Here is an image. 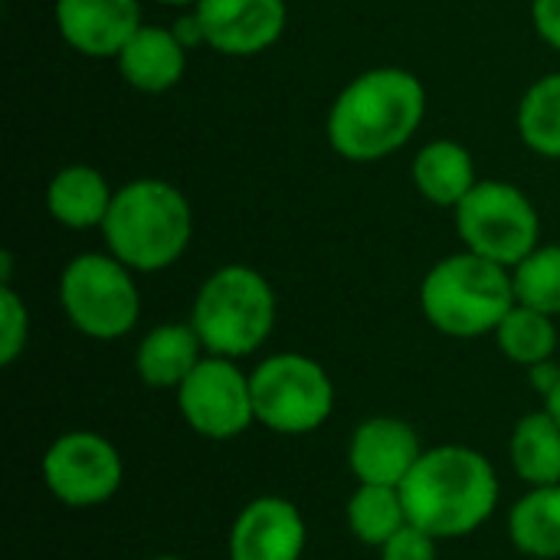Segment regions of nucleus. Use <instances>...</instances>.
<instances>
[{
	"mask_svg": "<svg viewBox=\"0 0 560 560\" xmlns=\"http://www.w3.org/2000/svg\"><path fill=\"white\" fill-rule=\"evenodd\" d=\"M308 525L295 502L259 495L236 515L226 541L230 560H302Z\"/></svg>",
	"mask_w": 560,
	"mask_h": 560,
	"instance_id": "f8f14e48",
	"label": "nucleus"
},
{
	"mask_svg": "<svg viewBox=\"0 0 560 560\" xmlns=\"http://www.w3.org/2000/svg\"><path fill=\"white\" fill-rule=\"evenodd\" d=\"M463 246L489 262L515 269L538 249L541 220L535 203L509 180H479L456 207Z\"/></svg>",
	"mask_w": 560,
	"mask_h": 560,
	"instance_id": "6e6552de",
	"label": "nucleus"
},
{
	"mask_svg": "<svg viewBox=\"0 0 560 560\" xmlns=\"http://www.w3.org/2000/svg\"><path fill=\"white\" fill-rule=\"evenodd\" d=\"M158 3H164V7H194L197 0H158Z\"/></svg>",
	"mask_w": 560,
	"mask_h": 560,
	"instance_id": "c756f323",
	"label": "nucleus"
},
{
	"mask_svg": "<svg viewBox=\"0 0 560 560\" xmlns=\"http://www.w3.org/2000/svg\"><path fill=\"white\" fill-rule=\"evenodd\" d=\"M121 79L148 95H161L174 89L184 79L187 69V46L174 30L144 26L125 43V49L115 56Z\"/></svg>",
	"mask_w": 560,
	"mask_h": 560,
	"instance_id": "2eb2a0df",
	"label": "nucleus"
},
{
	"mask_svg": "<svg viewBox=\"0 0 560 560\" xmlns=\"http://www.w3.org/2000/svg\"><path fill=\"white\" fill-rule=\"evenodd\" d=\"M381 551V560H436V538L407 522Z\"/></svg>",
	"mask_w": 560,
	"mask_h": 560,
	"instance_id": "a878e982",
	"label": "nucleus"
},
{
	"mask_svg": "<svg viewBox=\"0 0 560 560\" xmlns=\"http://www.w3.org/2000/svg\"><path fill=\"white\" fill-rule=\"evenodd\" d=\"M427 89L397 66H381L354 75L328 112V144L354 164L384 161L400 151L423 125Z\"/></svg>",
	"mask_w": 560,
	"mask_h": 560,
	"instance_id": "f257e3e1",
	"label": "nucleus"
},
{
	"mask_svg": "<svg viewBox=\"0 0 560 560\" xmlns=\"http://www.w3.org/2000/svg\"><path fill=\"white\" fill-rule=\"evenodd\" d=\"M495 341H499L502 354L512 364L535 368V364L555 358V351H558V328H555L551 315L515 302V308L495 328Z\"/></svg>",
	"mask_w": 560,
	"mask_h": 560,
	"instance_id": "4be33fe9",
	"label": "nucleus"
},
{
	"mask_svg": "<svg viewBox=\"0 0 560 560\" xmlns=\"http://www.w3.org/2000/svg\"><path fill=\"white\" fill-rule=\"evenodd\" d=\"M174 394L184 423L203 440L226 443L256 423L249 374H243L233 358L207 354Z\"/></svg>",
	"mask_w": 560,
	"mask_h": 560,
	"instance_id": "1a4fd4ad",
	"label": "nucleus"
},
{
	"mask_svg": "<svg viewBox=\"0 0 560 560\" xmlns=\"http://www.w3.org/2000/svg\"><path fill=\"white\" fill-rule=\"evenodd\" d=\"M39 472L49 495L69 509L105 505L125 479L118 450L92 430H72L56 436L43 453Z\"/></svg>",
	"mask_w": 560,
	"mask_h": 560,
	"instance_id": "9d476101",
	"label": "nucleus"
},
{
	"mask_svg": "<svg viewBox=\"0 0 560 560\" xmlns=\"http://www.w3.org/2000/svg\"><path fill=\"white\" fill-rule=\"evenodd\" d=\"M148 560H184V558H177V555H158V558H148Z\"/></svg>",
	"mask_w": 560,
	"mask_h": 560,
	"instance_id": "7c9ffc66",
	"label": "nucleus"
},
{
	"mask_svg": "<svg viewBox=\"0 0 560 560\" xmlns=\"http://www.w3.org/2000/svg\"><path fill=\"white\" fill-rule=\"evenodd\" d=\"M59 302L69 325L95 341L125 338L141 315L135 272L112 253H82L59 276Z\"/></svg>",
	"mask_w": 560,
	"mask_h": 560,
	"instance_id": "423d86ee",
	"label": "nucleus"
},
{
	"mask_svg": "<svg viewBox=\"0 0 560 560\" xmlns=\"http://www.w3.org/2000/svg\"><path fill=\"white\" fill-rule=\"evenodd\" d=\"M518 135L535 154L560 161V72L541 75L522 95Z\"/></svg>",
	"mask_w": 560,
	"mask_h": 560,
	"instance_id": "5701e85b",
	"label": "nucleus"
},
{
	"mask_svg": "<svg viewBox=\"0 0 560 560\" xmlns=\"http://www.w3.org/2000/svg\"><path fill=\"white\" fill-rule=\"evenodd\" d=\"M528 377H532V387L548 400L555 394V387L560 384V368L555 364V358H551V361H541V364L528 368Z\"/></svg>",
	"mask_w": 560,
	"mask_h": 560,
	"instance_id": "cd10ccee",
	"label": "nucleus"
},
{
	"mask_svg": "<svg viewBox=\"0 0 560 560\" xmlns=\"http://www.w3.org/2000/svg\"><path fill=\"white\" fill-rule=\"evenodd\" d=\"M102 236L108 253L131 272H161L187 253L194 213L184 190L158 177H141L115 190Z\"/></svg>",
	"mask_w": 560,
	"mask_h": 560,
	"instance_id": "7ed1b4c3",
	"label": "nucleus"
},
{
	"mask_svg": "<svg viewBox=\"0 0 560 560\" xmlns=\"http://www.w3.org/2000/svg\"><path fill=\"white\" fill-rule=\"evenodd\" d=\"M59 36L89 59H115L141 30L138 0H56Z\"/></svg>",
	"mask_w": 560,
	"mask_h": 560,
	"instance_id": "4468645a",
	"label": "nucleus"
},
{
	"mask_svg": "<svg viewBox=\"0 0 560 560\" xmlns=\"http://www.w3.org/2000/svg\"><path fill=\"white\" fill-rule=\"evenodd\" d=\"M407 522V505L397 486L358 482L354 495L348 499V528L368 548H384Z\"/></svg>",
	"mask_w": 560,
	"mask_h": 560,
	"instance_id": "412c9836",
	"label": "nucleus"
},
{
	"mask_svg": "<svg viewBox=\"0 0 560 560\" xmlns=\"http://www.w3.org/2000/svg\"><path fill=\"white\" fill-rule=\"evenodd\" d=\"M30 341V312L13 285H0V364L10 368Z\"/></svg>",
	"mask_w": 560,
	"mask_h": 560,
	"instance_id": "393cba45",
	"label": "nucleus"
},
{
	"mask_svg": "<svg viewBox=\"0 0 560 560\" xmlns=\"http://www.w3.org/2000/svg\"><path fill=\"white\" fill-rule=\"evenodd\" d=\"M512 545L535 560H560V486L528 489L509 512Z\"/></svg>",
	"mask_w": 560,
	"mask_h": 560,
	"instance_id": "aec40b11",
	"label": "nucleus"
},
{
	"mask_svg": "<svg viewBox=\"0 0 560 560\" xmlns=\"http://www.w3.org/2000/svg\"><path fill=\"white\" fill-rule=\"evenodd\" d=\"M200 36L220 56H259L279 43L289 23L285 0H197Z\"/></svg>",
	"mask_w": 560,
	"mask_h": 560,
	"instance_id": "9b49d317",
	"label": "nucleus"
},
{
	"mask_svg": "<svg viewBox=\"0 0 560 560\" xmlns=\"http://www.w3.org/2000/svg\"><path fill=\"white\" fill-rule=\"evenodd\" d=\"M532 20L538 36L560 52V0H532Z\"/></svg>",
	"mask_w": 560,
	"mask_h": 560,
	"instance_id": "bb28decb",
	"label": "nucleus"
},
{
	"mask_svg": "<svg viewBox=\"0 0 560 560\" xmlns=\"http://www.w3.org/2000/svg\"><path fill=\"white\" fill-rule=\"evenodd\" d=\"M420 308L427 322L450 338L495 335L502 318L515 308L512 269L469 249L446 256L423 276Z\"/></svg>",
	"mask_w": 560,
	"mask_h": 560,
	"instance_id": "20e7f679",
	"label": "nucleus"
},
{
	"mask_svg": "<svg viewBox=\"0 0 560 560\" xmlns=\"http://www.w3.org/2000/svg\"><path fill=\"white\" fill-rule=\"evenodd\" d=\"M256 423L279 436H305L325 427L335 410V384L328 371L305 354H272L253 374Z\"/></svg>",
	"mask_w": 560,
	"mask_h": 560,
	"instance_id": "0eeeda50",
	"label": "nucleus"
},
{
	"mask_svg": "<svg viewBox=\"0 0 560 560\" xmlns=\"http://www.w3.org/2000/svg\"><path fill=\"white\" fill-rule=\"evenodd\" d=\"M407 518L436 541L479 532L499 509L495 466L469 446L423 450L420 463L400 486Z\"/></svg>",
	"mask_w": 560,
	"mask_h": 560,
	"instance_id": "f03ea898",
	"label": "nucleus"
},
{
	"mask_svg": "<svg viewBox=\"0 0 560 560\" xmlns=\"http://www.w3.org/2000/svg\"><path fill=\"white\" fill-rule=\"evenodd\" d=\"M190 325L207 354L249 358L276 328V292L269 279L243 262L220 266L203 279L194 299Z\"/></svg>",
	"mask_w": 560,
	"mask_h": 560,
	"instance_id": "39448f33",
	"label": "nucleus"
},
{
	"mask_svg": "<svg viewBox=\"0 0 560 560\" xmlns=\"http://www.w3.org/2000/svg\"><path fill=\"white\" fill-rule=\"evenodd\" d=\"M207 358V348L200 341V335L194 331V325H180V322H167L151 328L135 351V368L138 377L154 387V390H177L194 368Z\"/></svg>",
	"mask_w": 560,
	"mask_h": 560,
	"instance_id": "dca6fc26",
	"label": "nucleus"
},
{
	"mask_svg": "<svg viewBox=\"0 0 560 560\" xmlns=\"http://www.w3.org/2000/svg\"><path fill=\"white\" fill-rule=\"evenodd\" d=\"M515 476L538 489V486H560V423L548 413H525L509 443Z\"/></svg>",
	"mask_w": 560,
	"mask_h": 560,
	"instance_id": "6ab92c4d",
	"label": "nucleus"
},
{
	"mask_svg": "<svg viewBox=\"0 0 560 560\" xmlns=\"http://www.w3.org/2000/svg\"><path fill=\"white\" fill-rule=\"evenodd\" d=\"M115 190L108 187L105 174L89 164H69L46 184V210L56 223L69 230H92L102 226L108 217Z\"/></svg>",
	"mask_w": 560,
	"mask_h": 560,
	"instance_id": "f3484780",
	"label": "nucleus"
},
{
	"mask_svg": "<svg viewBox=\"0 0 560 560\" xmlns=\"http://www.w3.org/2000/svg\"><path fill=\"white\" fill-rule=\"evenodd\" d=\"M515 302L538 308L545 315H560V243L538 246L512 269Z\"/></svg>",
	"mask_w": 560,
	"mask_h": 560,
	"instance_id": "b1692460",
	"label": "nucleus"
},
{
	"mask_svg": "<svg viewBox=\"0 0 560 560\" xmlns=\"http://www.w3.org/2000/svg\"><path fill=\"white\" fill-rule=\"evenodd\" d=\"M420 433L400 417H371L358 423L348 443V463L364 486H404L420 463Z\"/></svg>",
	"mask_w": 560,
	"mask_h": 560,
	"instance_id": "ddd939ff",
	"label": "nucleus"
},
{
	"mask_svg": "<svg viewBox=\"0 0 560 560\" xmlns=\"http://www.w3.org/2000/svg\"><path fill=\"white\" fill-rule=\"evenodd\" d=\"M410 174H413V187L420 190V197L443 210L446 207L456 210L466 200V194L479 184L472 154L459 141H446V138L423 144L420 154L413 158Z\"/></svg>",
	"mask_w": 560,
	"mask_h": 560,
	"instance_id": "a211bd4d",
	"label": "nucleus"
},
{
	"mask_svg": "<svg viewBox=\"0 0 560 560\" xmlns=\"http://www.w3.org/2000/svg\"><path fill=\"white\" fill-rule=\"evenodd\" d=\"M545 410H548V413H551V417H555V420L560 423V384L555 387V394H551V397L545 400Z\"/></svg>",
	"mask_w": 560,
	"mask_h": 560,
	"instance_id": "c85d7f7f",
	"label": "nucleus"
}]
</instances>
